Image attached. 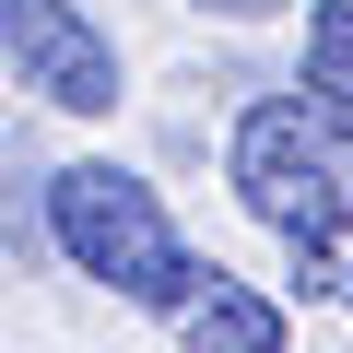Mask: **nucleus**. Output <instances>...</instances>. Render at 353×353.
<instances>
[{
  "label": "nucleus",
  "mask_w": 353,
  "mask_h": 353,
  "mask_svg": "<svg viewBox=\"0 0 353 353\" xmlns=\"http://www.w3.org/2000/svg\"><path fill=\"white\" fill-rule=\"evenodd\" d=\"M48 248L94 283V294H118V306H176L189 294V236L165 224V201H153V176H130V165H106V153H83V165H59L48 176Z\"/></svg>",
  "instance_id": "nucleus-1"
},
{
  "label": "nucleus",
  "mask_w": 353,
  "mask_h": 353,
  "mask_svg": "<svg viewBox=\"0 0 353 353\" xmlns=\"http://www.w3.org/2000/svg\"><path fill=\"white\" fill-rule=\"evenodd\" d=\"M224 176H236V201L294 248L306 224H330L353 201V130H330L306 94H259L236 118V141H224Z\"/></svg>",
  "instance_id": "nucleus-2"
},
{
  "label": "nucleus",
  "mask_w": 353,
  "mask_h": 353,
  "mask_svg": "<svg viewBox=\"0 0 353 353\" xmlns=\"http://www.w3.org/2000/svg\"><path fill=\"white\" fill-rule=\"evenodd\" d=\"M0 59L59 118H106L118 106V48H106V24L83 0H0Z\"/></svg>",
  "instance_id": "nucleus-3"
},
{
  "label": "nucleus",
  "mask_w": 353,
  "mask_h": 353,
  "mask_svg": "<svg viewBox=\"0 0 353 353\" xmlns=\"http://www.w3.org/2000/svg\"><path fill=\"white\" fill-rule=\"evenodd\" d=\"M165 330H176V353H283V306L259 283H236V271H189Z\"/></svg>",
  "instance_id": "nucleus-4"
},
{
  "label": "nucleus",
  "mask_w": 353,
  "mask_h": 353,
  "mask_svg": "<svg viewBox=\"0 0 353 353\" xmlns=\"http://www.w3.org/2000/svg\"><path fill=\"white\" fill-rule=\"evenodd\" d=\"M306 106L330 130H353V0H318L306 12Z\"/></svg>",
  "instance_id": "nucleus-5"
},
{
  "label": "nucleus",
  "mask_w": 353,
  "mask_h": 353,
  "mask_svg": "<svg viewBox=\"0 0 353 353\" xmlns=\"http://www.w3.org/2000/svg\"><path fill=\"white\" fill-rule=\"evenodd\" d=\"M294 294H318V306H353V201H341L330 224H306V236H294Z\"/></svg>",
  "instance_id": "nucleus-6"
},
{
  "label": "nucleus",
  "mask_w": 353,
  "mask_h": 353,
  "mask_svg": "<svg viewBox=\"0 0 353 353\" xmlns=\"http://www.w3.org/2000/svg\"><path fill=\"white\" fill-rule=\"evenodd\" d=\"M201 12H236V24H248V12H271V0H201Z\"/></svg>",
  "instance_id": "nucleus-7"
}]
</instances>
